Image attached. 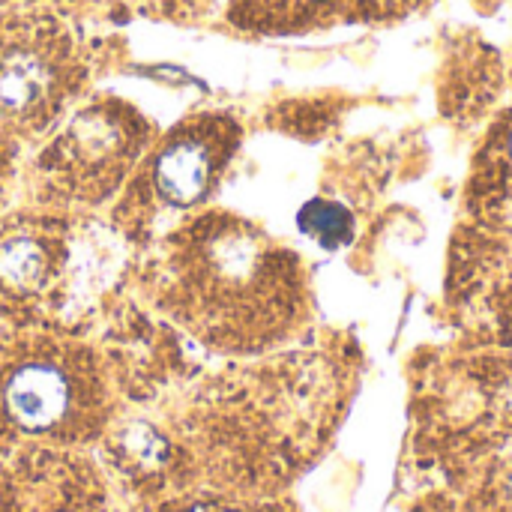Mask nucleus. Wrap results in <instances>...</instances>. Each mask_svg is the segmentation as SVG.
Returning <instances> with one entry per match:
<instances>
[{
  "instance_id": "obj_1",
  "label": "nucleus",
  "mask_w": 512,
  "mask_h": 512,
  "mask_svg": "<svg viewBox=\"0 0 512 512\" xmlns=\"http://www.w3.org/2000/svg\"><path fill=\"white\" fill-rule=\"evenodd\" d=\"M72 402V387L66 375L51 363H30L12 372L3 387L6 417L24 432H48L66 414Z\"/></svg>"
},
{
  "instance_id": "obj_2",
  "label": "nucleus",
  "mask_w": 512,
  "mask_h": 512,
  "mask_svg": "<svg viewBox=\"0 0 512 512\" xmlns=\"http://www.w3.org/2000/svg\"><path fill=\"white\" fill-rule=\"evenodd\" d=\"M210 180V159L198 144H177L162 153L156 165V186L174 204H192L201 198Z\"/></svg>"
},
{
  "instance_id": "obj_3",
  "label": "nucleus",
  "mask_w": 512,
  "mask_h": 512,
  "mask_svg": "<svg viewBox=\"0 0 512 512\" xmlns=\"http://www.w3.org/2000/svg\"><path fill=\"white\" fill-rule=\"evenodd\" d=\"M48 90V72L39 57L12 51L0 60V108L27 111Z\"/></svg>"
},
{
  "instance_id": "obj_4",
  "label": "nucleus",
  "mask_w": 512,
  "mask_h": 512,
  "mask_svg": "<svg viewBox=\"0 0 512 512\" xmlns=\"http://www.w3.org/2000/svg\"><path fill=\"white\" fill-rule=\"evenodd\" d=\"M297 222H300V228H303L309 237H315V240H318L321 246H327V249L345 246V243L351 240V231H354L351 213H348L345 207H339V204H333V201H321V198L309 201V204L300 210Z\"/></svg>"
},
{
  "instance_id": "obj_5",
  "label": "nucleus",
  "mask_w": 512,
  "mask_h": 512,
  "mask_svg": "<svg viewBox=\"0 0 512 512\" xmlns=\"http://www.w3.org/2000/svg\"><path fill=\"white\" fill-rule=\"evenodd\" d=\"M0 276L12 285L33 288L42 279V255L33 243H6L0 249Z\"/></svg>"
}]
</instances>
